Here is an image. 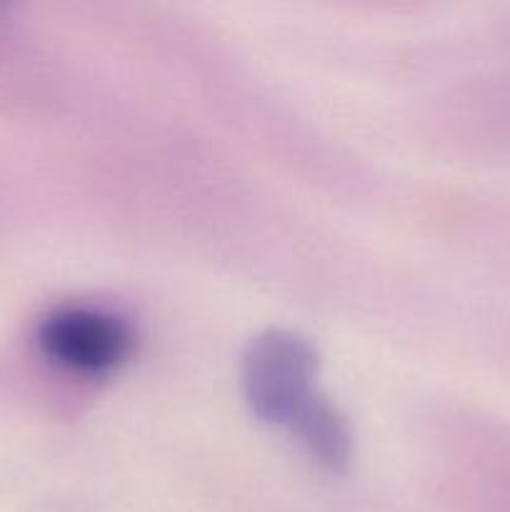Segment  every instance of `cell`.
<instances>
[{"label":"cell","instance_id":"7a4b0ae2","mask_svg":"<svg viewBox=\"0 0 510 512\" xmlns=\"http://www.w3.org/2000/svg\"><path fill=\"white\" fill-rule=\"evenodd\" d=\"M40 348L60 368L105 375L133 353V330L118 315L93 308H60L40 323Z\"/></svg>","mask_w":510,"mask_h":512},{"label":"cell","instance_id":"6da1fadb","mask_svg":"<svg viewBox=\"0 0 510 512\" xmlns=\"http://www.w3.org/2000/svg\"><path fill=\"white\" fill-rule=\"evenodd\" d=\"M318 355L313 345L288 330H268L250 343L243 363L245 398L263 423L293 433L323 398L313 390Z\"/></svg>","mask_w":510,"mask_h":512}]
</instances>
